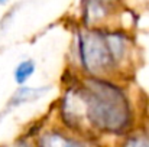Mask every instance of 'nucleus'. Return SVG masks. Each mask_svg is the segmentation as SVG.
<instances>
[{
    "label": "nucleus",
    "mask_w": 149,
    "mask_h": 147,
    "mask_svg": "<svg viewBox=\"0 0 149 147\" xmlns=\"http://www.w3.org/2000/svg\"><path fill=\"white\" fill-rule=\"evenodd\" d=\"M35 72V63L31 59L22 61L15 69V79L17 84H25Z\"/></svg>",
    "instance_id": "obj_4"
},
{
    "label": "nucleus",
    "mask_w": 149,
    "mask_h": 147,
    "mask_svg": "<svg viewBox=\"0 0 149 147\" xmlns=\"http://www.w3.org/2000/svg\"><path fill=\"white\" fill-rule=\"evenodd\" d=\"M126 147H149V140H146V139H132Z\"/></svg>",
    "instance_id": "obj_7"
},
{
    "label": "nucleus",
    "mask_w": 149,
    "mask_h": 147,
    "mask_svg": "<svg viewBox=\"0 0 149 147\" xmlns=\"http://www.w3.org/2000/svg\"><path fill=\"white\" fill-rule=\"evenodd\" d=\"M88 120L101 130L122 131L130 117L127 99L114 85L101 81L88 79L80 90Z\"/></svg>",
    "instance_id": "obj_1"
},
{
    "label": "nucleus",
    "mask_w": 149,
    "mask_h": 147,
    "mask_svg": "<svg viewBox=\"0 0 149 147\" xmlns=\"http://www.w3.org/2000/svg\"><path fill=\"white\" fill-rule=\"evenodd\" d=\"M119 0H83V17L87 25L104 19L116 6Z\"/></svg>",
    "instance_id": "obj_3"
},
{
    "label": "nucleus",
    "mask_w": 149,
    "mask_h": 147,
    "mask_svg": "<svg viewBox=\"0 0 149 147\" xmlns=\"http://www.w3.org/2000/svg\"><path fill=\"white\" fill-rule=\"evenodd\" d=\"M39 91H42V90H32V88L19 90V91L15 94V97H13V99H12L10 102H13L15 105H17V104H22V102L35 99V98L39 97L41 94H44V92H39Z\"/></svg>",
    "instance_id": "obj_6"
},
{
    "label": "nucleus",
    "mask_w": 149,
    "mask_h": 147,
    "mask_svg": "<svg viewBox=\"0 0 149 147\" xmlns=\"http://www.w3.org/2000/svg\"><path fill=\"white\" fill-rule=\"evenodd\" d=\"M41 147H81L77 144L75 141L67 139L65 136H59V134H48L42 139Z\"/></svg>",
    "instance_id": "obj_5"
},
{
    "label": "nucleus",
    "mask_w": 149,
    "mask_h": 147,
    "mask_svg": "<svg viewBox=\"0 0 149 147\" xmlns=\"http://www.w3.org/2000/svg\"><path fill=\"white\" fill-rule=\"evenodd\" d=\"M126 39L119 32L101 29L87 30L78 36L80 58L87 71H103L110 68L125 53Z\"/></svg>",
    "instance_id": "obj_2"
},
{
    "label": "nucleus",
    "mask_w": 149,
    "mask_h": 147,
    "mask_svg": "<svg viewBox=\"0 0 149 147\" xmlns=\"http://www.w3.org/2000/svg\"><path fill=\"white\" fill-rule=\"evenodd\" d=\"M7 0H0V4H3V3H6Z\"/></svg>",
    "instance_id": "obj_8"
}]
</instances>
